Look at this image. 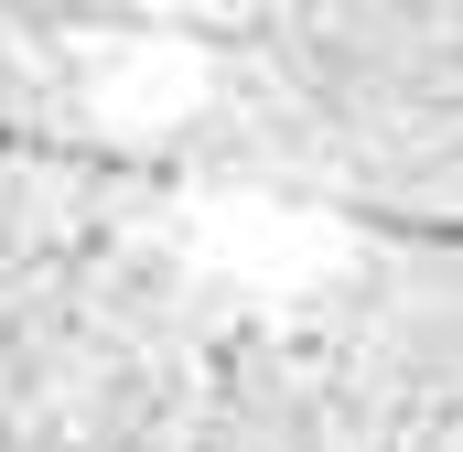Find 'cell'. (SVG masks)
<instances>
[{
    "label": "cell",
    "instance_id": "1",
    "mask_svg": "<svg viewBox=\"0 0 463 452\" xmlns=\"http://www.w3.org/2000/svg\"><path fill=\"white\" fill-rule=\"evenodd\" d=\"M194 248L248 280V291H313L335 259H345V226L335 216H302V205H259V194H216L194 216Z\"/></svg>",
    "mask_w": 463,
    "mask_h": 452
},
{
    "label": "cell",
    "instance_id": "2",
    "mask_svg": "<svg viewBox=\"0 0 463 452\" xmlns=\"http://www.w3.org/2000/svg\"><path fill=\"white\" fill-rule=\"evenodd\" d=\"M194 76H205V65H194L184 43H109L98 76H87V118H98V129H162V118H184Z\"/></svg>",
    "mask_w": 463,
    "mask_h": 452
}]
</instances>
